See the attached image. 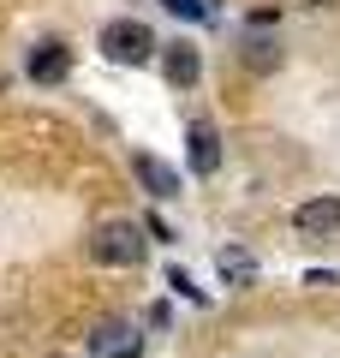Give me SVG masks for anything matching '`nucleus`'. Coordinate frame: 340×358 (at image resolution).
Here are the masks:
<instances>
[{"label":"nucleus","instance_id":"1","mask_svg":"<svg viewBox=\"0 0 340 358\" xmlns=\"http://www.w3.org/2000/svg\"><path fill=\"white\" fill-rule=\"evenodd\" d=\"M143 251H150V245H143V227L138 221H101L96 233H90V257H96V263H108V268H138L143 263Z\"/></svg>","mask_w":340,"mask_h":358},{"label":"nucleus","instance_id":"2","mask_svg":"<svg viewBox=\"0 0 340 358\" xmlns=\"http://www.w3.org/2000/svg\"><path fill=\"white\" fill-rule=\"evenodd\" d=\"M101 54H108L113 66H143L155 54V36H150V24H138V18H113V24L101 30Z\"/></svg>","mask_w":340,"mask_h":358},{"label":"nucleus","instance_id":"3","mask_svg":"<svg viewBox=\"0 0 340 358\" xmlns=\"http://www.w3.org/2000/svg\"><path fill=\"white\" fill-rule=\"evenodd\" d=\"M90 352H96V358H138L143 352V334L132 329V322L108 317V322H96V334H90Z\"/></svg>","mask_w":340,"mask_h":358},{"label":"nucleus","instance_id":"4","mask_svg":"<svg viewBox=\"0 0 340 358\" xmlns=\"http://www.w3.org/2000/svg\"><path fill=\"white\" fill-rule=\"evenodd\" d=\"M292 227H299L304 239H328V233H340V197H304V203L292 209Z\"/></svg>","mask_w":340,"mask_h":358},{"label":"nucleus","instance_id":"5","mask_svg":"<svg viewBox=\"0 0 340 358\" xmlns=\"http://www.w3.org/2000/svg\"><path fill=\"white\" fill-rule=\"evenodd\" d=\"M162 72H167V84H173V90H191V84H197V72H203V54L191 48V42H162Z\"/></svg>","mask_w":340,"mask_h":358},{"label":"nucleus","instance_id":"6","mask_svg":"<svg viewBox=\"0 0 340 358\" xmlns=\"http://www.w3.org/2000/svg\"><path fill=\"white\" fill-rule=\"evenodd\" d=\"M24 72L36 78V84H60V78L72 72V48H66V42H36Z\"/></svg>","mask_w":340,"mask_h":358},{"label":"nucleus","instance_id":"7","mask_svg":"<svg viewBox=\"0 0 340 358\" xmlns=\"http://www.w3.org/2000/svg\"><path fill=\"white\" fill-rule=\"evenodd\" d=\"M132 173L143 179V192H150V197H179V173L167 162H155V155H132Z\"/></svg>","mask_w":340,"mask_h":358},{"label":"nucleus","instance_id":"8","mask_svg":"<svg viewBox=\"0 0 340 358\" xmlns=\"http://www.w3.org/2000/svg\"><path fill=\"white\" fill-rule=\"evenodd\" d=\"M215 268H221L227 287H251L257 281V257L245 251V245H221V251H215Z\"/></svg>","mask_w":340,"mask_h":358},{"label":"nucleus","instance_id":"9","mask_svg":"<svg viewBox=\"0 0 340 358\" xmlns=\"http://www.w3.org/2000/svg\"><path fill=\"white\" fill-rule=\"evenodd\" d=\"M191 167H197V173H215V167H221V131L215 126H191Z\"/></svg>","mask_w":340,"mask_h":358},{"label":"nucleus","instance_id":"10","mask_svg":"<svg viewBox=\"0 0 340 358\" xmlns=\"http://www.w3.org/2000/svg\"><path fill=\"white\" fill-rule=\"evenodd\" d=\"M167 13L173 18H185V24H203V18H209V6H203V0H162Z\"/></svg>","mask_w":340,"mask_h":358},{"label":"nucleus","instance_id":"11","mask_svg":"<svg viewBox=\"0 0 340 358\" xmlns=\"http://www.w3.org/2000/svg\"><path fill=\"white\" fill-rule=\"evenodd\" d=\"M304 6H334V0H304Z\"/></svg>","mask_w":340,"mask_h":358}]
</instances>
